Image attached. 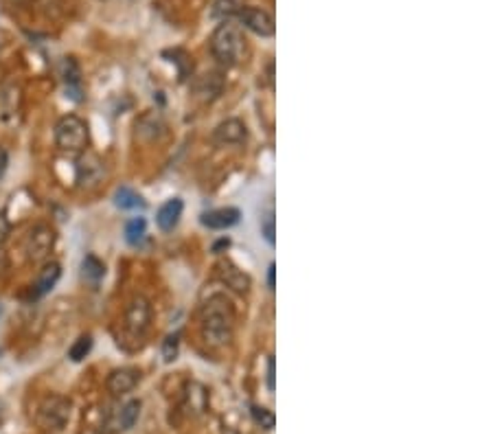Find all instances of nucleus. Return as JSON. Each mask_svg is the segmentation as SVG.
<instances>
[{"instance_id": "obj_1", "label": "nucleus", "mask_w": 493, "mask_h": 434, "mask_svg": "<svg viewBox=\"0 0 493 434\" xmlns=\"http://www.w3.org/2000/svg\"><path fill=\"white\" fill-rule=\"evenodd\" d=\"M202 335L208 345L222 347L232 338L234 311L224 294H213L202 307Z\"/></svg>"}, {"instance_id": "obj_2", "label": "nucleus", "mask_w": 493, "mask_h": 434, "mask_svg": "<svg viewBox=\"0 0 493 434\" xmlns=\"http://www.w3.org/2000/svg\"><path fill=\"white\" fill-rule=\"evenodd\" d=\"M210 53L224 66H237L246 53V40L234 22L224 20L210 35Z\"/></svg>"}, {"instance_id": "obj_3", "label": "nucleus", "mask_w": 493, "mask_h": 434, "mask_svg": "<svg viewBox=\"0 0 493 434\" xmlns=\"http://www.w3.org/2000/svg\"><path fill=\"white\" fill-rule=\"evenodd\" d=\"M90 132L86 121L77 114H66L57 121L55 126V145L62 152L68 154H81L88 148Z\"/></svg>"}, {"instance_id": "obj_4", "label": "nucleus", "mask_w": 493, "mask_h": 434, "mask_svg": "<svg viewBox=\"0 0 493 434\" xmlns=\"http://www.w3.org/2000/svg\"><path fill=\"white\" fill-rule=\"evenodd\" d=\"M70 408H73V404H70L66 397H60V395H51L46 397L40 408H38V423L42 430L46 432H60L66 428L68 419H70Z\"/></svg>"}, {"instance_id": "obj_5", "label": "nucleus", "mask_w": 493, "mask_h": 434, "mask_svg": "<svg viewBox=\"0 0 493 434\" xmlns=\"http://www.w3.org/2000/svg\"><path fill=\"white\" fill-rule=\"evenodd\" d=\"M149 323H152V305L145 296H136L132 299V303L128 305L125 309V321H123V327H125V333L132 338V340H143V335L147 333L149 329Z\"/></svg>"}, {"instance_id": "obj_6", "label": "nucleus", "mask_w": 493, "mask_h": 434, "mask_svg": "<svg viewBox=\"0 0 493 434\" xmlns=\"http://www.w3.org/2000/svg\"><path fill=\"white\" fill-rule=\"evenodd\" d=\"M55 230L51 226L46 224H38L29 230L27 239H25V252H27V259L33 261V263H42L51 257L53 248H55Z\"/></svg>"}, {"instance_id": "obj_7", "label": "nucleus", "mask_w": 493, "mask_h": 434, "mask_svg": "<svg viewBox=\"0 0 493 434\" xmlns=\"http://www.w3.org/2000/svg\"><path fill=\"white\" fill-rule=\"evenodd\" d=\"M237 18L244 24L246 29H250L252 33L261 35V38H270L274 35V20L268 11L259 9V7H242L237 9Z\"/></svg>"}, {"instance_id": "obj_8", "label": "nucleus", "mask_w": 493, "mask_h": 434, "mask_svg": "<svg viewBox=\"0 0 493 434\" xmlns=\"http://www.w3.org/2000/svg\"><path fill=\"white\" fill-rule=\"evenodd\" d=\"M106 176L103 162L95 156V154H86L81 156V160L77 162V182L81 187H97L101 182V178Z\"/></svg>"}, {"instance_id": "obj_9", "label": "nucleus", "mask_w": 493, "mask_h": 434, "mask_svg": "<svg viewBox=\"0 0 493 434\" xmlns=\"http://www.w3.org/2000/svg\"><path fill=\"white\" fill-rule=\"evenodd\" d=\"M138 377L140 373L136 369H130V367H123V369H116L108 375V391L114 395V397H121L130 391L136 389V384H138Z\"/></svg>"}, {"instance_id": "obj_10", "label": "nucleus", "mask_w": 493, "mask_h": 434, "mask_svg": "<svg viewBox=\"0 0 493 434\" xmlns=\"http://www.w3.org/2000/svg\"><path fill=\"white\" fill-rule=\"evenodd\" d=\"M248 136L246 126L239 118H228L224 123H220L213 132V143L215 145H239Z\"/></svg>"}, {"instance_id": "obj_11", "label": "nucleus", "mask_w": 493, "mask_h": 434, "mask_svg": "<svg viewBox=\"0 0 493 434\" xmlns=\"http://www.w3.org/2000/svg\"><path fill=\"white\" fill-rule=\"evenodd\" d=\"M200 222L210 230H226V228H230V226H234L239 222V211L234 206L215 208V211L204 213Z\"/></svg>"}, {"instance_id": "obj_12", "label": "nucleus", "mask_w": 493, "mask_h": 434, "mask_svg": "<svg viewBox=\"0 0 493 434\" xmlns=\"http://www.w3.org/2000/svg\"><path fill=\"white\" fill-rule=\"evenodd\" d=\"M60 277H62V265H60L57 261L46 263L44 268L40 270V274H38V281H35L33 287H31V296H33V299H40V296H44V294H49L51 289L57 285Z\"/></svg>"}, {"instance_id": "obj_13", "label": "nucleus", "mask_w": 493, "mask_h": 434, "mask_svg": "<svg viewBox=\"0 0 493 434\" xmlns=\"http://www.w3.org/2000/svg\"><path fill=\"white\" fill-rule=\"evenodd\" d=\"M182 208H184V204H182L180 198H171V200L164 202L156 213L158 228L160 230H174L176 224L180 222V217H182Z\"/></svg>"}, {"instance_id": "obj_14", "label": "nucleus", "mask_w": 493, "mask_h": 434, "mask_svg": "<svg viewBox=\"0 0 493 434\" xmlns=\"http://www.w3.org/2000/svg\"><path fill=\"white\" fill-rule=\"evenodd\" d=\"M106 277V265L103 261H99L95 255H86L84 261H81V279L92 285V287H97Z\"/></svg>"}, {"instance_id": "obj_15", "label": "nucleus", "mask_w": 493, "mask_h": 434, "mask_svg": "<svg viewBox=\"0 0 493 434\" xmlns=\"http://www.w3.org/2000/svg\"><path fill=\"white\" fill-rule=\"evenodd\" d=\"M62 77H64V82L68 86V94L73 96L75 101H79L77 94H81V88H79L81 79H79V66H77V62L73 57H64L62 60Z\"/></svg>"}, {"instance_id": "obj_16", "label": "nucleus", "mask_w": 493, "mask_h": 434, "mask_svg": "<svg viewBox=\"0 0 493 434\" xmlns=\"http://www.w3.org/2000/svg\"><path fill=\"white\" fill-rule=\"evenodd\" d=\"M220 274H222V281L228 287H232L234 292H246V289L250 287V279L237 268V265H232V263H224Z\"/></svg>"}, {"instance_id": "obj_17", "label": "nucleus", "mask_w": 493, "mask_h": 434, "mask_svg": "<svg viewBox=\"0 0 493 434\" xmlns=\"http://www.w3.org/2000/svg\"><path fill=\"white\" fill-rule=\"evenodd\" d=\"M114 204L119 206V208H125V211H132V208H143L145 202L143 198L138 196V193L130 187H121V189H116L114 193Z\"/></svg>"}, {"instance_id": "obj_18", "label": "nucleus", "mask_w": 493, "mask_h": 434, "mask_svg": "<svg viewBox=\"0 0 493 434\" xmlns=\"http://www.w3.org/2000/svg\"><path fill=\"white\" fill-rule=\"evenodd\" d=\"M138 415H140V401H128L121 408L119 421H116V425H119V430H130L138 421Z\"/></svg>"}, {"instance_id": "obj_19", "label": "nucleus", "mask_w": 493, "mask_h": 434, "mask_svg": "<svg viewBox=\"0 0 493 434\" xmlns=\"http://www.w3.org/2000/svg\"><path fill=\"white\" fill-rule=\"evenodd\" d=\"M145 230H147V222L143 220V217H134V220H130L125 224V239L132 246H136L138 241L145 237Z\"/></svg>"}, {"instance_id": "obj_20", "label": "nucleus", "mask_w": 493, "mask_h": 434, "mask_svg": "<svg viewBox=\"0 0 493 434\" xmlns=\"http://www.w3.org/2000/svg\"><path fill=\"white\" fill-rule=\"evenodd\" d=\"M90 349H92V335H79L77 340H75V345L68 349V357L73 360V362H81L88 353H90Z\"/></svg>"}, {"instance_id": "obj_21", "label": "nucleus", "mask_w": 493, "mask_h": 434, "mask_svg": "<svg viewBox=\"0 0 493 434\" xmlns=\"http://www.w3.org/2000/svg\"><path fill=\"white\" fill-rule=\"evenodd\" d=\"M252 419H254L256 425H261L264 430H272L274 423H276L272 410H268L264 406H252Z\"/></svg>"}, {"instance_id": "obj_22", "label": "nucleus", "mask_w": 493, "mask_h": 434, "mask_svg": "<svg viewBox=\"0 0 493 434\" xmlns=\"http://www.w3.org/2000/svg\"><path fill=\"white\" fill-rule=\"evenodd\" d=\"M178 355V335H169L162 345V357L164 362H171Z\"/></svg>"}, {"instance_id": "obj_23", "label": "nucleus", "mask_w": 493, "mask_h": 434, "mask_svg": "<svg viewBox=\"0 0 493 434\" xmlns=\"http://www.w3.org/2000/svg\"><path fill=\"white\" fill-rule=\"evenodd\" d=\"M9 233H11L9 217L5 213H0V244H5V241L9 239Z\"/></svg>"}, {"instance_id": "obj_24", "label": "nucleus", "mask_w": 493, "mask_h": 434, "mask_svg": "<svg viewBox=\"0 0 493 434\" xmlns=\"http://www.w3.org/2000/svg\"><path fill=\"white\" fill-rule=\"evenodd\" d=\"M261 228H264V235H266V239H268V244L274 246V217H272V215L266 217V222H264Z\"/></svg>"}, {"instance_id": "obj_25", "label": "nucleus", "mask_w": 493, "mask_h": 434, "mask_svg": "<svg viewBox=\"0 0 493 434\" xmlns=\"http://www.w3.org/2000/svg\"><path fill=\"white\" fill-rule=\"evenodd\" d=\"M268 389L274 391V357L268 360Z\"/></svg>"}, {"instance_id": "obj_26", "label": "nucleus", "mask_w": 493, "mask_h": 434, "mask_svg": "<svg viewBox=\"0 0 493 434\" xmlns=\"http://www.w3.org/2000/svg\"><path fill=\"white\" fill-rule=\"evenodd\" d=\"M274 274H276V265L272 263L270 270H268V285H270V289H274V285H276V283H274Z\"/></svg>"}, {"instance_id": "obj_27", "label": "nucleus", "mask_w": 493, "mask_h": 434, "mask_svg": "<svg viewBox=\"0 0 493 434\" xmlns=\"http://www.w3.org/2000/svg\"><path fill=\"white\" fill-rule=\"evenodd\" d=\"M5 167H7V154H5V150H0V176H3Z\"/></svg>"}]
</instances>
